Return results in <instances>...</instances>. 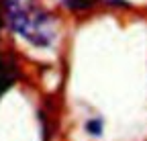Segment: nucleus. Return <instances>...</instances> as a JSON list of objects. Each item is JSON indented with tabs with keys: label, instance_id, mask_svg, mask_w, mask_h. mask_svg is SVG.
<instances>
[{
	"label": "nucleus",
	"instance_id": "obj_5",
	"mask_svg": "<svg viewBox=\"0 0 147 141\" xmlns=\"http://www.w3.org/2000/svg\"><path fill=\"white\" fill-rule=\"evenodd\" d=\"M0 27H2V4H0Z\"/></svg>",
	"mask_w": 147,
	"mask_h": 141
},
{
	"label": "nucleus",
	"instance_id": "obj_2",
	"mask_svg": "<svg viewBox=\"0 0 147 141\" xmlns=\"http://www.w3.org/2000/svg\"><path fill=\"white\" fill-rule=\"evenodd\" d=\"M16 80V67L14 61L6 55H0V96H2Z\"/></svg>",
	"mask_w": 147,
	"mask_h": 141
},
{
	"label": "nucleus",
	"instance_id": "obj_1",
	"mask_svg": "<svg viewBox=\"0 0 147 141\" xmlns=\"http://www.w3.org/2000/svg\"><path fill=\"white\" fill-rule=\"evenodd\" d=\"M4 12L14 33L29 43L47 47L55 39V23L35 0H4Z\"/></svg>",
	"mask_w": 147,
	"mask_h": 141
},
{
	"label": "nucleus",
	"instance_id": "obj_3",
	"mask_svg": "<svg viewBox=\"0 0 147 141\" xmlns=\"http://www.w3.org/2000/svg\"><path fill=\"white\" fill-rule=\"evenodd\" d=\"M61 4L69 10H88L96 4V0H61Z\"/></svg>",
	"mask_w": 147,
	"mask_h": 141
},
{
	"label": "nucleus",
	"instance_id": "obj_4",
	"mask_svg": "<svg viewBox=\"0 0 147 141\" xmlns=\"http://www.w3.org/2000/svg\"><path fill=\"white\" fill-rule=\"evenodd\" d=\"M86 129H88L90 135H100V133H102V121H100V119H92V121H88Z\"/></svg>",
	"mask_w": 147,
	"mask_h": 141
}]
</instances>
